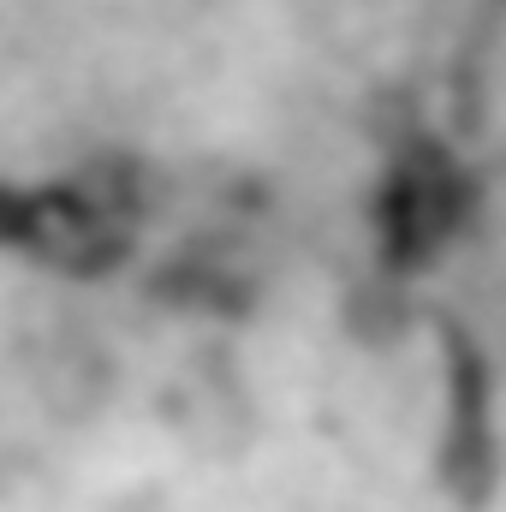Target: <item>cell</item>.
I'll return each mask as SVG.
<instances>
[{
	"mask_svg": "<svg viewBox=\"0 0 506 512\" xmlns=\"http://www.w3.org/2000/svg\"><path fill=\"white\" fill-rule=\"evenodd\" d=\"M465 197H471V179H465V167L441 143H429V137L405 143L393 155V167L381 179V197H376L381 256L393 268H423L459 233Z\"/></svg>",
	"mask_w": 506,
	"mask_h": 512,
	"instance_id": "obj_1",
	"label": "cell"
}]
</instances>
